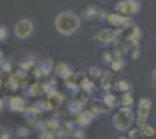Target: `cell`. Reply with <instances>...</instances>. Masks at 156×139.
Listing matches in <instances>:
<instances>
[{
  "mask_svg": "<svg viewBox=\"0 0 156 139\" xmlns=\"http://www.w3.org/2000/svg\"><path fill=\"white\" fill-rule=\"evenodd\" d=\"M27 94L29 96H41L44 94V91H43V84L41 82H36L32 86H29L28 91H27Z\"/></svg>",
  "mask_w": 156,
  "mask_h": 139,
  "instance_id": "obj_17",
  "label": "cell"
},
{
  "mask_svg": "<svg viewBox=\"0 0 156 139\" xmlns=\"http://www.w3.org/2000/svg\"><path fill=\"white\" fill-rule=\"evenodd\" d=\"M8 38V29L5 25H0V42L5 43Z\"/></svg>",
  "mask_w": 156,
  "mask_h": 139,
  "instance_id": "obj_28",
  "label": "cell"
},
{
  "mask_svg": "<svg viewBox=\"0 0 156 139\" xmlns=\"http://www.w3.org/2000/svg\"><path fill=\"white\" fill-rule=\"evenodd\" d=\"M142 133L143 136H146V137H153L155 134V129H154V126L147 124V126L142 130Z\"/></svg>",
  "mask_w": 156,
  "mask_h": 139,
  "instance_id": "obj_31",
  "label": "cell"
},
{
  "mask_svg": "<svg viewBox=\"0 0 156 139\" xmlns=\"http://www.w3.org/2000/svg\"><path fill=\"white\" fill-rule=\"evenodd\" d=\"M90 110L94 115H106L112 110L110 107L105 103L103 100L92 99L90 102Z\"/></svg>",
  "mask_w": 156,
  "mask_h": 139,
  "instance_id": "obj_7",
  "label": "cell"
},
{
  "mask_svg": "<svg viewBox=\"0 0 156 139\" xmlns=\"http://www.w3.org/2000/svg\"><path fill=\"white\" fill-rule=\"evenodd\" d=\"M34 65V61L32 60H25V61H21L20 63V67H21V70H25V71H28V70H30Z\"/></svg>",
  "mask_w": 156,
  "mask_h": 139,
  "instance_id": "obj_33",
  "label": "cell"
},
{
  "mask_svg": "<svg viewBox=\"0 0 156 139\" xmlns=\"http://www.w3.org/2000/svg\"><path fill=\"white\" fill-rule=\"evenodd\" d=\"M125 66V61L121 58H117V59H114L112 61V64H111V67H112V70L114 71V72H119V71H121Z\"/></svg>",
  "mask_w": 156,
  "mask_h": 139,
  "instance_id": "obj_27",
  "label": "cell"
},
{
  "mask_svg": "<svg viewBox=\"0 0 156 139\" xmlns=\"http://www.w3.org/2000/svg\"><path fill=\"white\" fill-rule=\"evenodd\" d=\"M151 86L156 89V68L153 71V74H151Z\"/></svg>",
  "mask_w": 156,
  "mask_h": 139,
  "instance_id": "obj_39",
  "label": "cell"
},
{
  "mask_svg": "<svg viewBox=\"0 0 156 139\" xmlns=\"http://www.w3.org/2000/svg\"><path fill=\"white\" fill-rule=\"evenodd\" d=\"M118 36H119V34H118L117 30L106 28V29H103L101 31H99L94 36V40H97L100 43H104V44H110V43H113L117 40Z\"/></svg>",
  "mask_w": 156,
  "mask_h": 139,
  "instance_id": "obj_5",
  "label": "cell"
},
{
  "mask_svg": "<svg viewBox=\"0 0 156 139\" xmlns=\"http://www.w3.org/2000/svg\"><path fill=\"white\" fill-rule=\"evenodd\" d=\"M136 125H137V129L142 131L143 129H144V127L147 126V119L139 118V117H137V119H136Z\"/></svg>",
  "mask_w": 156,
  "mask_h": 139,
  "instance_id": "obj_36",
  "label": "cell"
},
{
  "mask_svg": "<svg viewBox=\"0 0 156 139\" xmlns=\"http://www.w3.org/2000/svg\"><path fill=\"white\" fill-rule=\"evenodd\" d=\"M113 126L120 132L128 131L134 123V113L130 107H121L112 118Z\"/></svg>",
  "mask_w": 156,
  "mask_h": 139,
  "instance_id": "obj_2",
  "label": "cell"
},
{
  "mask_svg": "<svg viewBox=\"0 0 156 139\" xmlns=\"http://www.w3.org/2000/svg\"><path fill=\"white\" fill-rule=\"evenodd\" d=\"M0 139H12V138H11V136L8 133H2V134H0Z\"/></svg>",
  "mask_w": 156,
  "mask_h": 139,
  "instance_id": "obj_40",
  "label": "cell"
},
{
  "mask_svg": "<svg viewBox=\"0 0 156 139\" xmlns=\"http://www.w3.org/2000/svg\"><path fill=\"white\" fill-rule=\"evenodd\" d=\"M0 68L4 71V72H11L12 71V65H11V63L8 61V60H1L0 61Z\"/></svg>",
  "mask_w": 156,
  "mask_h": 139,
  "instance_id": "obj_30",
  "label": "cell"
},
{
  "mask_svg": "<svg viewBox=\"0 0 156 139\" xmlns=\"http://www.w3.org/2000/svg\"><path fill=\"white\" fill-rule=\"evenodd\" d=\"M54 71H55V74H56L57 77L64 79V81L71 79L72 77H73L72 70L65 63H58V64L55 66V70H54Z\"/></svg>",
  "mask_w": 156,
  "mask_h": 139,
  "instance_id": "obj_9",
  "label": "cell"
},
{
  "mask_svg": "<svg viewBox=\"0 0 156 139\" xmlns=\"http://www.w3.org/2000/svg\"><path fill=\"white\" fill-rule=\"evenodd\" d=\"M48 101H49V103H50V106H51V108L54 109V108H58L62 103H63V101H64V95L62 94V93H55L54 95H51V96H49L48 98Z\"/></svg>",
  "mask_w": 156,
  "mask_h": 139,
  "instance_id": "obj_18",
  "label": "cell"
},
{
  "mask_svg": "<svg viewBox=\"0 0 156 139\" xmlns=\"http://www.w3.org/2000/svg\"><path fill=\"white\" fill-rule=\"evenodd\" d=\"M141 130L139 129H129V132H128V136H129V139H140L141 138Z\"/></svg>",
  "mask_w": 156,
  "mask_h": 139,
  "instance_id": "obj_32",
  "label": "cell"
},
{
  "mask_svg": "<svg viewBox=\"0 0 156 139\" xmlns=\"http://www.w3.org/2000/svg\"><path fill=\"white\" fill-rule=\"evenodd\" d=\"M39 139H55V136H54V133H52L51 131L44 130V131H42Z\"/></svg>",
  "mask_w": 156,
  "mask_h": 139,
  "instance_id": "obj_35",
  "label": "cell"
},
{
  "mask_svg": "<svg viewBox=\"0 0 156 139\" xmlns=\"http://www.w3.org/2000/svg\"><path fill=\"white\" fill-rule=\"evenodd\" d=\"M54 25L59 35L69 37L78 31V29L82 26V20L75 12L66 9L56 15Z\"/></svg>",
  "mask_w": 156,
  "mask_h": 139,
  "instance_id": "obj_1",
  "label": "cell"
},
{
  "mask_svg": "<svg viewBox=\"0 0 156 139\" xmlns=\"http://www.w3.org/2000/svg\"><path fill=\"white\" fill-rule=\"evenodd\" d=\"M46 127L49 129L50 131H56L59 127V119L56 118V117H52L51 119L46 122Z\"/></svg>",
  "mask_w": 156,
  "mask_h": 139,
  "instance_id": "obj_26",
  "label": "cell"
},
{
  "mask_svg": "<svg viewBox=\"0 0 156 139\" xmlns=\"http://www.w3.org/2000/svg\"><path fill=\"white\" fill-rule=\"evenodd\" d=\"M99 14H100V12H99L98 7L94 6V5H91V6H87L82 12V16L84 18L85 20H92V19L97 18Z\"/></svg>",
  "mask_w": 156,
  "mask_h": 139,
  "instance_id": "obj_14",
  "label": "cell"
},
{
  "mask_svg": "<svg viewBox=\"0 0 156 139\" xmlns=\"http://www.w3.org/2000/svg\"><path fill=\"white\" fill-rule=\"evenodd\" d=\"M1 87H2V79L0 78V89H1Z\"/></svg>",
  "mask_w": 156,
  "mask_h": 139,
  "instance_id": "obj_43",
  "label": "cell"
},
{
  "mask_svg": "<svg viewBox=\"0 0 156 139\" xmlns=\"http://www.w3.org/2000/svg\"><path fill=\"white\" fill-rule=\"evenodd\" d=\"M40 114L41 113H40L35 107H28V108H26V110H25V118H26V121L28 123H34Z\"/></svg>",
  "mask_w": 156,
  "mask_h": 139,
  "instance_id": "obj_16",
  "label": "cell"
},
{
  "mask_svg": "<svg viewBox=\"0 0 156 139\" xmlns=\"http://www.w3.org/2000/svg\"><path fill=\"white\" fill-rule=\"evenodd\" d=\"M103 60H104L105 64H112V61L114 60V58H113V55L110 52H105L104 55H103Z\"/></svg>",
  "mask_w": 156,
  "mask_h": 139,
  "instance_id": "obj_34",
  "label": "cell"
},
{
  "mask_svg": "<svg viewBox=\"0 0 156 139\" xmlns=\"http://www.w3.org/2000/svg\"><path fill=\"white\" fill-rule=\"evenodd\" d=\"M94 114L92 113L91 110H83L82 113L77 115V118H76V123L79 126H87L91 123L93 118H94Z\"/></svg>",
  "mask_w": 156,
  "mask_h": 139,
  "instance_id": "obj_11",
  "label": "cell"
},
{
  "mask_svg": "<svg viewBox=\"0 0 156 139\" xmlns=\"http://www.w3.org/2000/svg\"><path fill=\"white\" fill-rule=\"evenodd\" d=\"M73 139H85V132L82 130H76L72 134Z\"/></svg>",
  "mask_w": 156,
  "mask_h": 139,
  "instance_id": "obj_37",
  "label": "cell"
},
{
  "mask_svg": "<svg viewBox=\"0 0 156 139\" xmlns=\"http://www.w3.org/2000/svg\"><path fill=\"white\" fill-rule=\"evenodd\" d=\"M40 71L42 72L43 75H49L52 72V67H54V63L51 59H42L39 63Z\"/></svg>",
  "mask_w": 156,
  "mask_h": 139,
  "instance_id": "obj_15",
  "label": "cell"
},
{
  "mask_svg": "<svg viewBox=\"0 0 156 139\" xmlns=\"http://www.w3.org/2000/svg\"><path fill=\"white\" fill-rule=\"evenodd\" d=\"M120 104L122 107H132L134 104V98L130 93L126 92L122 94L121 99H120Z\"/></svg>",
  "mask_w": 156,
  "mask_h": 139,
  "instance_id": "obj_24",
  "label": "cell"
},
{
  "mask_svg": "<svg viewBox=\"0 0 156 139\" xmlns=\"http://www.w3.org/2000/svg\"><path fill=\"white\" fill-rule=\"evenodd\" d=\"M43 91H44V94H46L48 98L54 95L55 93H57L58 91H57L56 81L54 79H51L49 80V81H47L46 84H43Z\"/></svg>",
  "mask_w": 156,
  "mask_h": 139,
  "instance_id": "obj_19",
  "label": "cell"
},
{
  "mask_svg": "<svg viewBox=\"0 0 156 139\" xmlns=\"http://www.w3.org/2000/svg\"><path fill=\"white\" fill-rule=\"evenodd\" d=\"M18 133H19L21 137H27L28 133H29V131L27 130L26 127H20L19 130H18Z\"/></svg>",
  "mask_w": 156,
  "mask_h": 139,
  "instance_id": "obj_38",
  "label": "cell"
},
{
  "mask_svg": "<svg viewBox=\"0 0 156 139\" xmlns=\"http://www.w3.org/2000/svg\"><path fill=\"white\" fill-rule=\"evenodd\" d=\"M83 106H84V102L82 100H71L68 103V110L70 111V114L77 116L83 111Z\"/></svg>",
  "mask_w": 156,
  "mask_h": 139,
  "instance_id": "obj_12",
  "label": "cell"
},
{
  "mask_svg": "<svg viewBox=\"0 0 156 139\" xmlns=\"http://www.w3.org/2000/svg\"><path fill=\"white\" fill-rule=\"evenodd\" d=\"M92 96H93V92H90V91H84V89H82L80 100H82L83 102H87L89 100H92Z\"/></svg>",
  "mask_w": 156,
  "mask_h": 139,
  "instance_id": "obj_29",
  "label": "cell"
},
{
  "mask_svg": "<svg viewBox=\"0 0 156 139\" xmlns=\"http://www.w3.org/2000/svg\"><path fill=\"white\" fill-rule=\"evenodd\" d=\"M113 88H114V91L115 92H128L130 88V85L126 81V80H118L114 82V85H113Z\"/></svg>",
  "mask_w": 156,
  "mask_h": 139,
  "instance_id": "obj_21",
  "label": "cell"
},
{
  "mask_svg": "<svg viewBox=\"0 0 156 139\" xmlns=\"http://www.w3.org/2000/svg\"><path fill=\"white\" fill-rule=\"evenodd\" d=\"M140 2L137 0H120L115 5V11L125 16H133L140 12Z\"/></svg>",
  "mask_w": 156,
  "mask_h": 139,
  "instance_id": "obj_3",
  "label": "cell"
},
{
  "mask_svg": "<svg viewBox=\"0 0 156 139\" xmlns=\"http://www.w3.org/2000/svg\"><path fill=\"white\" fill-rule=\"evenodd\" d=\"M103 74V71L100 70L99 66H90L89 67V75L92 79H99Z\"/></svg>",
  "mask_w": 156,
  "mask_h": 139,
  "instance_id": "obj_25",
  "label": "cell"
},
{
  "mask_svg": "<svg viewBox=\"0 0 156 139\" xmlns=\"http://www.w3.org/2000/svg\"><path fill=\"white\" fill-rule=\"evenodd\" d=\"M33 30H34V25H33L32 20H29L27 18L20 19L14 26V35L20 40L28 38L33 34Z\"/></svg>",
  "mask_w": 156,
  "mask_h": 139,
  "instance_id": "obj_4",
  "label": "cell"
},
{
  "mask_svg": "<svg viewBox=\"0 0 156 139\" xmlns=\"http://www.w3.org/2000/svg\"><path fill=\"white\" fill-rule=\"evenodd\" d=\"M2 107H4V101L0 99V110L2 109Z\"/></svg>",
  "mask_w": 156,
  "mask_h": 139,
  "instance_id": "obj_41",
  "label": "cell"
},
{
  "mask_svg": "<svg viewBox=\"0 0 156 139\" xmlns=\"http://www.w3.org/2000/svg\"><path fill=\"white\" fill-rule=\"evenodd\" d=\"M8 106L9 109L13 111H18V113H22L26 110V101L20 98V96H11L8 99Z\"/></svg>",
  "mask_w": 156,
  "mask_h": 139,
  "instance_id": "obj_10",
  "label": "cell"
},
{
  "mask_svg": "<svg viewBox=\"0 0 156 139\" xmlns=\"http://www.w3.org/2000/svg\"><path fill=\"white\" fill-rule=\"evenodd\" d=\"M155 42H156V37H155Z\"/></svg>",
  "mask_w": 156,
  "mask_h": 139,
  "instance_id": "obj_45",
  "label": "cell"
},
{
  "mask_svg": "<svg viewBox=\"0 0 156 139\" xmlns=\"http://www.w3.org/2000/svg\"><path fill=\"white\" fill-rule=\"evenodd\" d=\"M33 107H35L37 110H39L40 113H43V111H49V110H51L52 108L50 106V103H49V101L48 100H41V101H37V102H35Z\"/></svg>",
  "mask_w": 156,
  "mask_h": 139,
  "instance_id": "obj_23",
  "label": "cell"
},
{
  "mask_svg": "<svg viewBox=\"0 0 156 139\" xmlns=\"http://www.w3.org/2000/svg\"><path fill=\"white\" fill-rule=\"evenodd\" d=\"M151 101L148 98H142L139 101V107H137V117L139 118L147 119L151 110Z\"/></svg>",
  "mask_w": 156,
  "mask_h": 139,
  "instance_id": "obj_8",
  "label": "cell"
},
{
  "mask_svg": "<svg viewBox=\"0 0 156 139\" xmlns=\"http://www.w3.org/2000/svg\"><path fill=\"white\" fill-rule=\"evenodd\" d=\"M106 21L112 25V26L117 27V28H124L127 25H129V18L125 16L120 13H110L106 14Z\"/></svg>",
  "mask_w": 156,
  "mask_h": 139,
  "instance_id": "obj_6",
  "label": "cell"
},
{
  "mask_svg": "<svg viewBox=\"0 0 156 139\" xmlns=\"http://www.w3.org/2000/svg\"><path fill=\"white\" fill-rule=\"evenodd\" d=\"M113 73L110 71H105L103 72L101 77H100V87L104 91H108L112 86V81H113Z\"/></svg>",
  "mask_w": 156,
  "mask_h": 139,
  "instance_id": "obj_13",
  "label": "cell"
},
{
  "mask_svg": "<svg viewBox=\"0 0 156 139\" xmlns=\"http://www.w3.org/2000/svg\"><path fill=\"white\" fill-rule=\"evenodd\" d=\"M2 58H4V55H2V52H1V50H0V61L2 60Z\"/></svg>",
  "mask_w": 156,
  "mask_h": 139,
  "instance_id": "obj_42",
  "label": "cell"
},
{
  "mask_svg": "<svg viewBox=\"0 0 156 139\" xmlns=\"http://www.w3.org/2000/svg\"><path fill=\"white\" fill-rule=\"evenodd\" d=\"M103 101L110 107L111 109H114V108H117L120 104L119 99H118L115 95H113V94H106L104 98H103Z\"/></svg>",
  "mask_w": 156,
  "mask_h": 139,
  "instance_id": "obj_20",
  "label": "cell"
},
{
  "mask_svg": "<svg viewBox=\"0 0 156 139\" xmlns=\"http://www.w3.org/2000/svg\"><path fill=\"white\" fill-rule=\"evenodd\" d=\"M20 86H21V81L16 78V75H15V74H14V75H12L9 79L7 80V82H6V87H7V88H9L12 92L18 91Z\"/></svg>",
  "mask_w": 156,
  "mask_h": 139,
  "instance_id": "obj_22",
  "label": "cell"
},
{
  "mask_svg": "<svg viewBox=\"0 0 156 139\" xmlns=\"http://www.w3.org/2000/svg\"><path fill=\"white\" fill-rule=\"evenodd\" d=\"M118 139H127V138H126V137H119Z\"/></svg>",
  "mask_w": 156,
  "mask_h": 139,
  "instance_id": "obj_44",
  "label": "cell"
}]
</instances>
